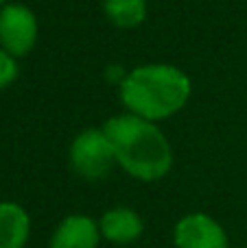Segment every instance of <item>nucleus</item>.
<instances>
[{"mask_svg":"<svg viewBox=\"0 0 247 248\" xmlns=\"http://www.w3.org/2000/svg\"><path fill=\"white\" fill-rule=\"evenodd\" d=\"M116 166L140 183L162 181L173 170V146L158 122L134 113H116L103 122Z\"/></svg>","mask_w":247,"mask_h":248,"instance_id":"obj_1","label":"nucleus"},{"mask_svg":"<svg viewBox=\"0 0 247 248\" xmlns=\"http://www.w3.org/2000/svg\"><path fill=\"white\" fill-rule=\"evenodd\" d=\"M191 96V77L173 63H140L118 83V100L125 111L158 124L177 116Z\"/></svg>","mask_w":247,"mask_h":248,"instance_id":"obj_2","label":"nucleus"},{"mask_svg":"<svg viewBox=\"0 0 247 248\" xmlns=\"http://www.w3.org/2000/svg\"><path fill=\"white\" fill-rule=\"evenodd\" d=\"M68 163L83 181H101L105 174H109V170L116 166V159L103 126H88L72 137Z\"/></svg>","mask_w":247,"mask_h":248,"instance_id":"obj_3","label":"nucleus"},{"mask_svg":"<svg viewBox=\"0 0 247 248\" xmlns=\"http://www.w3.org/2000/svg\"><path fill=\"white\" fill-rule=\"evenodd\" d=\"M39 22L24 2H7L0 7V48L16 59L31 55L37 46Z\"/></svg>","mask_w":247,"mask_h":248,"instance_id":"obj_4","label":"nucleus"},{"mask_svg":"<svg viewBox=\"0 0 247 248\" xmlns=\"http://www.w3.org/2000/svg\"><path fill=\"white\" fill-rule=\"evenodd\" d=\"M175 248H230L226 227L206 211H193L175 222Z\"/></svg>","mask_w":247,"mask_h":248,"instance_id":"obj_5","label":"nucleus"},{"mask_svg":"<svg viewBox=\"0 0 247 248\" xmlns=\"http://www.w3.org/2000/svg\"><path fill=\"white\" fill-rule=\"evenodd\" d=\"M101 242L99 220L88 214H68L53 229L48 248H99Z\"/></svg>","mask_w":247,"mask_h":248,"instance_id":"obj_6","label":"nucleus"},{"mask_svg":"<svg viewBox=\"0 0 247 248\" xmlns=\"http://www.w3.org/2000/svg\"><path fill=\"white\" fill-rule=\"evenodd\" d=\"M96 220H99L103 242H109L114 246L134 244L136 240H140L144 231V222L134 207H109Z\"/></svg>","mask_w":247,"mask_h":248,"instance_id":"obj_7","label":"nucleus"},{"mask_svg":"<svg viewBox=\"0 0 247 248\" xmlns=\"http://www.w3.org/2000/svg\"><path fill=\"white\" fill-rule=\"evenodd\" d=\"M31 227V214L20 202L0 201V248H26Z\"/></svg>","mask_w":247,"mask_h":248,"instance_id":"obj_8","label":"nucleus"},{"mask_svg":"<svg viewBox=\"0 0 247 248\" xmlns=\"http://www.w3.org/2000/svg\"><path fill=\"white\" fill-rule=\"evenodd\" d=\"M103 13L116 29H138L149 13L147 0H103Z\"/></svg>","mask_w":247,"mask_h":248,"instance_id":"obj_9","label":"nucleus"},{"mask_svg":"<svg viewBox=\"0 0 247 248\" xmlns=\"http://www.w3.org/2000/svg\"><path fill=\"white\" fill-rule=\"evenodd\" d=\"M20 77V63L13 55L0 48V92L11 87Z\"/></svg>","mask_w":247,"mask_h":248,"instance_id":"obj_10","label":"nucleus"},{"mask_svg":"<svg viewBox=\"0 0 247 248\" xmlns=\"http://www.w3.org/2000/svg\"><path fill=\"white\" fill-rule=\"evenodd\" d=\"M9 2V0H0V7H4V4H7Z\"/></svg>","mask_w":247,"mask_h":248,"instance_id":"obj_11","label":"nucleus"}]
</instances>
